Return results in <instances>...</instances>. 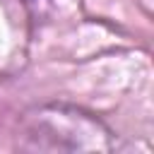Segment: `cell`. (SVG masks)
<instances>
[{"instance_id": "6da1fadb", "label": "cell", "mask_w": 154, "mask_h": 154, "mask_svg": "<svg viewBox=\"0 0 154 154\" xmlns=\"http://www.w3.org/2000/svg\"><path fill=\"white\" fill-rule=\"evenodd\" d=\"M17 147L29 152H106L113 132L94 116L72 106H41L24 116Z\"/></svg>"}]
</instances>
